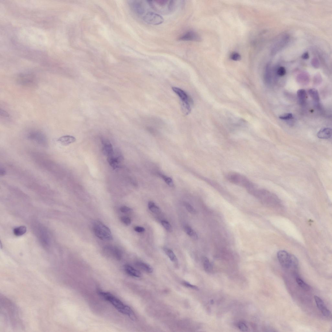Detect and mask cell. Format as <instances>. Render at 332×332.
<instances>
[{
	"label": "cell",
	"instance_id": "8d00e7d4",
	"mask_svg": "<svg viewBox=\"0 0 332 332\" xmlns=\"http://www.w3.org/2000/svg\"><path fill=\"white\" fill-rule=\"evenodd\" d=\"M120 210L121 211V212H122L123 213H126L130 211L131 210V209L130 208L128 207L124 206L121 207L120 208Z\"/></svg>",
	"mask_w": 332,
	"mask_h": 332
},
{
	"label": "cell",
	"instance_id": "9a60e30c",
	"mask_svg": "<svg viewBox=\"0 0 332 332\" xmlns=\"http://www.w3.org/2000/svg\"><path fill=\"white\" fill-rule=\"evenodd\" d=\"M102 143L103 144V153L104 155L107 156L108 157L114 153V151H113V146L109 140H103Z\"/></svg>",
	"mask_w": 332,
	"mask_h": 332
},
{
	"label": "cell",
	"instance_id": "4316f807",
	"mask_svg": "<svg viewBox=\"0 0 332 332\" xmlns=\"http://www.w3.org/2000/svg\"><path fill=\"white\" fill-rule=\"evenodd\" d=\"M296 281L299 286L304 290L306 291H308L310 290V286L304 282L301 279L299 278H297Z\"/></svg>",
	"mask_w": 332,
	"mask_h": 332
},
{
	"label": "cell",
	"instance_id": "1f68e13d",
	"mask_svg": "<svg viewBox=\"0 0 332 332\" xmlns=\"http://www.w3.org/2000/svg\"><path fill=\"white\" fill-rule=\"evenodd\" d=\"M238 327L240 330L242 331H248L247 326L243 322H240L238 324Z\"/></svg>",
	"mask_w": 332,
	"mask_h": 332
},
{
	"label": "cell",
	"instance_id": "74e56055",
	"mask_svg": "<svg viewBox=\"0 0 332 332\" xmlns=\"http://www.w3.org/2000/svg\"><path fill=\"white\" fill-rule=\"evenodd\" d=\"M135 231L138 233H142L145 231V229L140 226H136L134 228Z\"/></svg>",
	"mask_w": 332,
	"mask_h": 332
},
{
	"label": "cell",
	"instance_id": "484cf974",
	"mask_svg": "<svg viewBox=\"0 0 332 332\" xmlns=\"http://www.w3.org/2000/svg\"><path fill=\"white\" fill-rule=\"evenodd\" d=\"M164 251L167 256L169 257L170 260L173 262H176L177 260L176 256L172 251L170 249L165 248Z\"/></svg>",
	"mask_w": 332,
	"mask_h": 332
},
{
	"label": "cell",
	"instance_id": "9c48e42d",
	"mask_svg": "<svg viewBox=\"0 0 332 332\" xmlns=\"http://www.w3.org/2000/svg\"><path fill=\"white\" fill-rule=\"evenodd\" d=\"M143 19L148 24L154 25H160L164 22V19L160 15L153 12L146 13L143 17Z\"/></svg>",
	"mask_w": 332,
	"mask_h": 332
},
{
	"label": "cell",
	"instance_id": "3957f363",
	"mask_svg": "<svg viewBox=\"0 0 332 332\" xmlns=\"http://www.w3.org/2000/svg\"><path fill=\"white\" fill-rule=\"evenodd\" d=\"M172 89L180 99L182 112L184 115H188L190 112L193 104V100L182 89L176 87H173Z\"/></svg>",
	"mask_w": 332,
	"mask_h": 332
},
{
	"label": "cell",
	"instance_id": "ab89813d",
	"mask_svg": "<svg viewBox=\"0 0 332 332\" xmlns=\"http://www.w3.org/2000/svg\"><path fill=\"white\" fill-rule=\"evenodd\" d=\"M309 55H308V53H305L303 54L302 57L304 59H307L309 58Z\"/></svg>",
	"mask_w": 332,
	"mask_h": 332
},
{
	"label": "cell",
	"instance_id": "836d02e7",
	"mask_svg": "<svg viewBox=\"0 0 332 332\" xmlns=\"http://www.w3.org/2000/svg\"><path fill=\"white\" fill-rule=\"evenodd\" d=\"M187 210L191 213L195 214L196 213V211L193 207L188 203H186L185 204Z\"/></svg>",
	"mask_w": 332,
	"mask_h": 332
},
{
	"label": "cell",
	"instance_id": "d590c367",
	"mask_svg": "<svg viewBox=\"0 0 332 332\" xmlns=\"http://www.w3.org/2000/svg\"><path fill=\"white\" fill-rule=\"evenodd\" d=\"M286 69L283 67H280L277 70V74L281 76H283L286 75Z\"/></svg>",
	"mask_w": 332,
	"mask_h": 332
},
{
	"label": "cell",
	"instance_id": "f1b7e54d",
	"mask_svg": "<svg viewBox=\"0 0 332 332\" xmlns=\"http://www.w3.org/2000/svg\"><path fill=\"white\" fill-rule=\"evenodd\" d=\"M161 223L163 227L167 230L168 232H172L173 231V229L169 222L166 221H162Z\"/></svg>",
	"mask_w": 332,
	"mask_h": 332
},
{
	"label": "cell",
	"instance_id": "7402d4cb",
	"mask_svg": "<svg viewBox=\"0 0 332 332\" xmlns=\"http://www.w3.org/2000/svg\"><path fill=\"white\" fill-rule=\"evenodd\" d=\"M27 231V228L25 226H22L15 228L13 232L15 236H20L24 235Z\"/></svg>",
	"mask_w": 332,
	"mask_h": 332
},
{
	"label": "cell",
	"instance_id": "277c9868",
	"mask_svg": "<svg viewBox=\"0 0 332 332\" xmlns=\"http://www.w3.org/2000/svg\"><path fill=\"white\" fill-rule=\"evenodd\" d=\"M277 258L281 266L285 269L296 268L298 266L297 258L294 255L286 251H279L277 253Z\"/></svg>",
	"mask_w": 332,
	"mask_h": 332
},
{
	"label": "cell",
	"instance_id": "5bb4252c",
	"mask_svg": "<svg viewBox=\"0 0 332 332\" xmlns=\"http://www.w3.org/2000/svg\"><path fill=\"white\" fill-rule=\"evenodd\" d=\"M18 80V83L25 86H32L36 83L34 78L29 75H23L19 76Z\"/></svg>",
	"mask_w": 332,
	"mask_h": 332
},
{
	"label": "cell",
	"instance_id": "83f0119b",
	"mask_svg": "<svg viewBox=\"0 0 332 332\" xmlns=\"http://www.w3.org/2000/svg\"><path fill=\"white\" fill-rule=\"evenodd\" d=\"M160 176L162 178L168 185L170 186H173L174 184L173 181L172 179L168 177L165 175L162 174L160 175Z\"/></svg>",
	"mask_w": 332,
	"mask_h": 332
},
{
	"label": "cell",
	"instance_id": "52a82bcc",
	"mask_svg": "<svg viewBox=\"0 0 332 332\" xmlns=\"http://www.w3.org/2000/svg\"><path fill=\"white\" fill-rule=\"evenodd\" d=\"M128 4L132 12L138 16H141L145 13V4L143 1L132 0L129 1Z\"/></svg>",
	"mask_w": 332,
	"mask_h": 332
},
{
	"label": "cell",
	"instance_id": "ffe728a7",
	"mask_svg": "<svg viewBox=\"0 0 332 332\" xmlns=\"http://www.w3.org/2000/svg\"><path fill=\"white\" fill-rule=\"evenodd\" d=\"M203 263L205 271L208 273L212 272L213 271L212 265L209 259L206 257L203 259Z\"/></svg>",
	"mask_w": 332,
	"mask_h": 332
},
{
	"label": "cell",
	"instance_id": "f35d334b",
	"mask_svg": "<svg viewBox=\"0 0 332 332\" xmlns=\"http://www.w3.org/2000/svg\"><path fill=\"white\" fill-rule=\"evenodd\" d=\"M6 174V170L3 168H1L0 169V175L1 176H4Z\"/></svg>",
	"mask_w": 332,
	"mask_h": 332
},
{
	"label": "cell",
	"instance_id": "8992f818",
	"mask_svg": "<svg viewBox=\"0 0 332 332\" xmlns=\"http://www.w3.org/2000/svg\"><path fill=\"white\" fill-rule=\"evenodd\" d=\"M93 229L95 236L100 239L108 241L113 239L110 230L102 222L98 221L95 222Z\"/></svg>",
	"mask_w": 332,
	"mask_h": 332
},
{
	"label": "cell",
	"instance_id": "d6a6232c",
	"mask_svg": "<svg viewBox=\"0 0 332 332\" xmlns=\"http://www.w3.org/2000/svg\"><path fill=\"white\" fill-rule=\"evenodd\" d=\"M279 118L281 119L284 120H288L293 118L292 115L291 113H286L279 116Z\"/></svg>",
	"mask_w": 332,
	"mask_h": 332
},
{
	"label": "cell",
	"instance_id": "30bf717a",
	"mask_svg": "<svg viewBox=\"0 0 332 332\" xmlns=\"http://www.w3.org/2000/svg\"><path fill=\"white\" fill-rule=\"evenodd\" d=\"M180 41L201 42V38L200 35L195 31L189 30L183 34L178 38Z\"/></svg>",
	"mask_w": 332,
	"mask_h": 332
},
{
	"label": "cell",
	"instance_id": "e575fe53",
	"mask_svg": "<svg viewBox=\"0 0 332 332\" xmlns=\"http://www.w3.org/2000/svg\"><path fill=\"white\" fill-rule=\"evenodd\" d=\"M183 284L184 286L187 287L192 289L195 290H198V288L196 286L191 284L188 282H183Z\"/></svg>",
	"mask_w": 332,
	"mask_h": 332
},
{
	"label": "cell",
	"instance_id": "4fadbf2b",
	"mask_svg": "<svg viewBox=\"0 0 332 332\" xmlns=\"http://www.w3.org/2000/svg\"><path fill=\"white\" fill-rule=\"evenodd\" d=\"M314 299L318 308L321 311L322 314L326 317H329L330 316L331 314V312L327 309L323 301L317 296H314Z\"/></svg>",
	"mask_w": 332,
	"mask_h": 332
},
{
	"label": "cell",
	"instance_id": "44dd1931",
	"mask_svg": "<svg viewBox=\"0 0 332 332\" xmlns=\"http://www.w3.org/2000/svg\"><path fill=\"white\" fill-rule=\"evenodd\" d=\"M136 265L140 269L148 273H151L153 271V269L150 265L141 262L137 263Z\"/></svg>",
	"mask_w": 332,
	"mask_h": 332
},
{
	"label": "cell",
	"instance_id": "d4e9b609",
	"mask_svg": "<svg viewBox=\"0 0 332 332\" xmlns=\"http://www.w3.org/2000/svg\"><path fill=\"white\" fill-rule=\"evenodd\" d=\"M311 97L316 102H318L319 100V93L317 90L315 89H311L308 91Z\"/></svg>",
	"mask_w": 332,
	"mask_h": 332
},
{
	"label": "cell",
	"instance_id": "2e32d148",
	"mask_svg": "<svg viewBox=\"0 0 332 332\" xmlns=\"http://www.w3.org/2000/svg\"><path fill=\"white\" fill-rule=\"evenodd\" d=\"M76 139L74 137L70 135H66L61 137L57 140V142L62 145L68 146L71 143L75 142Z\"/></svg>",
	"mask_w": 332,
	"mask_h": 332
},
{
	"label": "cell",
	"instance_id": "e0dca14e",
	"mask_svg": "<svg viewBox=\"0 0 332 332\" xmlns=\"http://www.w3.org/2000/svg\"><path fill=\"white\" fill-rule=\"evenodd\" d=\"M332 135V130L330 128H324L320 130L317 134L318 137L321 139H328Z\"/></svg>",
	"mask_w": 332,
	"mask_h": 332
},
{
	"label": "cell",
	"instance_id": "ac0fdd59",
	"mask_svg": "<svg viewBox=\"0 0 332 332\" xmlns=\"http://www.w3.org/2000/svg\"><path fill=\"white\" fill-rule=\"evenodd\" d=\"M124 269L127 274L131 276L138 277V278L142 276V274L140 272L129 265H125L124 266Z\"/></svg>",
	"mask_w": 332,
	"mask_h": 332
},
{
	"label": "cell",
	"instance_id": "603a6c76",
	"mask_svg": "<svg viewBox=\"0 0 332 332\" xmlns=\"http://www.w3.org/2000/svg\"><path fill=\"white\" fill-rule=\"evenodd\" d=\"M297 96L299 102L301 104L303 103L306 100V93L305 90L304 89L298 90L297 92Z\"/></svg>",
	"mask_w": 332,
	"mask_h": 332
},
{
	"label": "cell",
	"instance_id": "7a4b0ae2",
	"mask_svg": "<svg viewBox=\"0 0 332 332\" xmlns=\"http://www.w3.org/2000/svg\"><path fill=\"white\" fill-rule=\"evenodd\" d=\"M147 1L152 9L163 14L173 13L176 5V1H175L158 0Z\"/></svg>",
	"mask_w": 332,
	"mask_h": 332
},
{
	"label": "cell",
	"instance_id": "f546056e",
	"mask_svg": "<svg viewBox=\"0 0 332 332\" xmlns=\"http://www.w3.org/2000/svg\"><path fill=\"white\" fill-rule=\"evenodd\" d=\"M230 58V59L233 60L238 61L241 60V57L239 53L237 52H234L231 54Z\"/></svg>",
	"mask_w": 332,
	"mask_h": 332
},
{
	"label": "cell",
	"instance_id": "d6986e66",
	"mask_svg": "<svg viewBox=\"0 0 332 332\" xmlns=\"http://www.w3.org/2000/svg\"><path fill=\"white\" fill-rule=\"evenodd\" d=\"M184 229L185 232L192 239L194 240L198 239V237L197 234L190 226L187 225L185 226Z\"/></svg>",
	"mask_w": 332,
	"mask_h": 332
},
{
	"label": "cell",
	"instance_id": "5b68a950",
	"mask_svg": "<svg viewBox=\"0 0 332 332\" xmlns=\"http://www.w3.org/2000/svg\"><path fill=\"white\" fill-rule=\"evenodd\" d=\"M226 178L233 184L244 187L247 190L254 184L244 175L236 172H230L226 175Z\"/></svg>",
	"mask_w": 332,
	"mask_h": 332
},
{
	"label": "cell",
	"instance_id": "ba28073f",
	"mask_svg": "<svg viewBox=\"0 0 332 332\" xmlns=\"http://www.w3.org/2000/svg\"><path fill=\"white\" fill-rule=\"evenodd\" d=\"M28 138L41 146L47 147L48 145L46 136L41 132L35 131L31 132L28 135Z\"/></svg>",
	"mask_w": 332,
	"mask_h": 332
},
{
	"label": "cell",
	"instance_id": "4dcf8cb0",
	"mask_svg": "<svg viewBox=\"0 0 332 332\" xmlns=\"http://www.w3.org/2000/svg\"><path fill=\"white\" fill-rule=\"evenodd\" d=\"M121 221L125 225L128 226L131 225V219L126 216H123L120 218Z\"/></svg>",
	"mask_w": 332,
	"mask_h": 332
},
{
	"label": "cell",
	"instance_id": "7c38bea8",
	"mask_svg": "<svg viewBox=\"0 0 332 332\" xmlns=\"http://www.w3.org/2000/svg\"><path fill=\"white\" fill-rule=\"evenodd\" d=\"M104 251L109 255L114 257L119 260H121L122 257V253L120 250L117 248L112 246H107L105 247Z\"/></svg>",
	"mask_w": 332,
	"mask_h": 332
},
{
	"label": "cell",
	"instance_id": "8fae6325",
	"mask_svg": "<svg viewBox=\"0 0 332 332\" xmlns=\"http://www.w3.org/2000/svg\"><path fill=\"white\" fill-rule=\"evenodd\" d=\"M123 159L122 156L118 153L114 152L112 155L107 157V160L110 166L114 169H118L120 166L121 161Z\"/></svg>",
	"mask_w": 332,
	"mask_h": 332
},
{
	"label": "cell",
	"instance_id": "cb8c5ba5",
	"mask_svg": "<svg viewBox=\"0 0 332 332\" xmlns=\"http://www.w3.org/2000/svg\"><path fill=\"white\" fill-rule=\"evenodd\" d=\"M148 208L152 212L156 214H159L161 213L160 209L156 205L154 202H149L148 203Z\"/></svg>",
	"mask_w": 332,
	"mask_h": 332
},
{
	"label": "cell",
	"instance_id": "6da1fadb",
	"mask_svg": "<svg viewBox=\"0 0 332 332\" xmlns=\"http://www.w3.org/2000/svg\"><path fill=\"white\" fill-rule=\"evenodd\" d=\"M98 293L101 297L110 302L120 313L128 316L133 321L136 320V316L131 308L124 304L110 293L99 291Z\"/></svg>",
	"mask_w": 332,
	"mask_h": 332
}]
</instances>
